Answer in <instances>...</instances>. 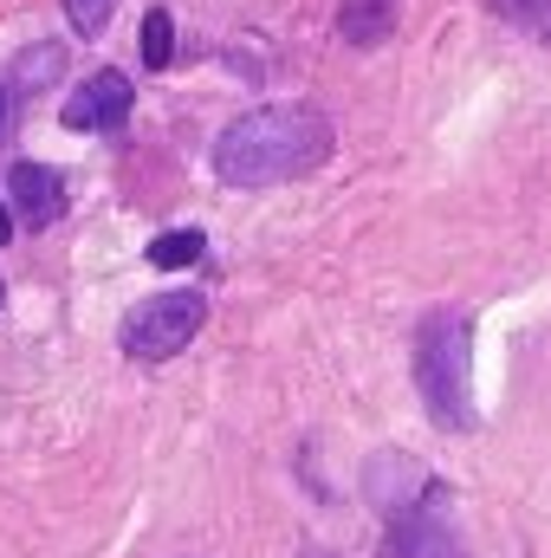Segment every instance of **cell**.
I'll use <instances>...</instances> for the list:
<instances>
[{
    "label": "cell",
    "mask_w": 551,
    "mask_h": 558,
    "mask_svg": "<svg viewBox=\"0 0 551 558\" xmlns=\"http://www.w3.org/2000/svg\"><path fill=\"white\" fill-rule=\"evenodd\" d=\"M331 156V124L311 105H260L215 137V175L228 189H273Z\"/></svg>",
    "instance_id": "obj_1"
},
{
    "label": "cell",
    "mask_w": 551,
    "mask_h": 558,
    "mask_svg": "<svg viewBox=\"0 0 551 558\" xmlns=\"http://www.w3.org/2000/svg\"><path fill=\"white\" fill-rule=\"evenodd\" d=\"M474 338H467V318L461 312H428L421 331H415V384H421V403L441 428H474Z\"/></svg>",
    "instance_id": "obj_2"
},
{
    "label": "cell",
    "mask_w": 551,
    "mask_h": 558,
    "mask_svg": "<svg viewBox=\"0 0 551 558\" xmlns=\"http://www.w3.org/2000/svg\"><path fill=\"white\" fill-rule=\"evenodd\" d=\"M201 318H208L201 292H156V299H143L137 312L124 318V351L143 357V364H162V357H175L201 331Z\"/></svg>",
    "instance_id": "obj_3"
},
{
    "label": "cell",
    "mask_w": 551,
    "mask_h": 558,
    "mask_svg": "<svg viewBox=\"0 0 551 558\" xmlns=\"http://www.w3.org/2000/svg\"><path fill=\"white\" fill-rule=\"evenodd\" d=\"M65 131H124V118H131V78L124 72H98V78H85L72 98H65Z\"/></svg>",
    "instance_id": "obj_4"
},
{
    "label": "cell",
    "mask_w": 551,
    "mask_h": 558,
    "mask_svg": "<svg viewBox=\"0 0 551 558\" xmlns=\"http://www.w3.org/2000/svg\"><path fill=\"white\" fill-rule=\"evenodd\" d=\"M7 189H13V215L26 228H52L65 215V189H59V169L46 162H13L7 169Z\"/></svg>",
    "instance_id": "obj_5"
},
{
    "label": "cell",
    "mask_w": 551,
    "mask_h": 558,
    "mask_svg": "<svg viewBox=\"0 0 551 558\" xmlns=\"http://www.w3.org/2000/svg\"><path fill=\"white\" fill-rule=\"evenodd\" d=\"M390 558H461V539L441 513H396L390 526Z\"/></svg>",
    "instance_id": "obj_6"
},
{
    "label": "cell",
    "mask_w": 551,
    "mask_h": 558,
    "mask_svg": "<svg viewBox=\"0 0 551 558\" xmlns=\"http://www.w3.org/2000/svg\"><path fill=\"white\" fill-rule=\"evenodd\" d=\"M396 33V0H344L338 7V39L344 46H383Z\"/></svg>",
    "instance_id": "obj_7"
},
{
    "label": "cell",
    "mask_w": 551,
    "mask_h": 558,
    "mask_svg": "<svg viewBox=\"0 0 551 558\" xmlns=\"http://www.w3.org/2000/svg\"><path fill=\"white\" fill-rule=\"evenodd\" d=\"M195 260H201V234L195 228H169V234L149 241V267H162V274H182Z\"/></svg>",
    "instance_id": "obj_8"
},
{
    "label": "cell",
    "mask_w": 551,
    "mask_h": 558,
    "mask_svg": "<svg viewBox=\"0 0 551 558\" xmlns=\"http://www.w3.org/2000/svg\"><path fill=\"white\" fill-rule=\"evenodd\" d=\"M169 52H175V20H169L162 7H149V13H143V65H149V72H162V65H169Z\"/></svg>",
    "instance_id": "obj_9"
},
{
    "label": "cell",
    "mask_w": 551,
    "mask_h": 558,
    "mask_svg": "<svg viewBox=\"0 0 551 558\" xmlns=\"http://www.w3.org/2000/svg\"><path fill=\"white\" fill-rule=\"evenodd\" d=\"M493 13L513 20V26H526V33H539L551 46V0H493Z\"/></svg>",
    "instance_id": "obj_10"
},
{
    "label": "cell",
    "mask_w": 551,
    "mask_h": 558,
    "mask_svg": "<svg viewBox=\"0 0 551 558\" xmlns=\"http://www.w3.org/2000/svg\"><path fill=\"white\" fill-rule=\"evenodd\" d=\"M111 7H118V0H65V20H72L78 33H105Z\"/></svg>",
    "instance_id": "obj_11"
},
{
    "label": "cell",
    "mask_w": 551,
    "mask_h": 558,
    "mask_svg": "<svg viewBox=\"0 0 551 558\" xmlns=\"http://www.w3.org/2000/svg\"><path fill=\"white\" fill-rule=\"evenodd\" d=\"M59 65H65V59H59V46H39V52H26V59H20V72H13V78H20V85H26V78H52Z\"/></svg>",
    "instance_id": "obj_12"
},
{
    "label": "cell",
    "mask_w": 551,
    "mask_h": 558,
    "mask_svg": "<svg viewBox=\"0 0 551 558\" xmlns=\"http://www.w3.org/2000/svg\"><path fill=\"white\" fill-rule=\"evenodd\" d=\"M7 234H13V215H7V208H0V247H7Z\"/></svg>",
    "instance_id": "obj_13"
}]
</instances>
